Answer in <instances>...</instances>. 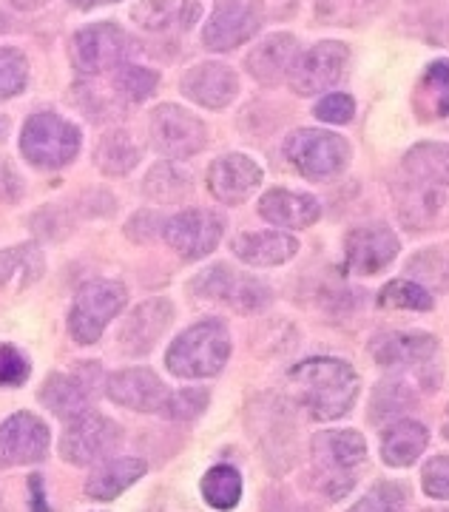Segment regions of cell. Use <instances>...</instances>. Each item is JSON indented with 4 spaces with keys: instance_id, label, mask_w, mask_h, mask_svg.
<instances>
[{
    "instance_id": "cell-1",
    "label": "cell",
    "mask_w": 449,
    "mask_h": 512,
    "mask_svg": "<svg viewBox=\"0 0 449 512\" xmlns=\"http://www.w3.org/2000/svg\"><path fill=\"white\" fill-rule=\"evenodd\" d=\"M290 387L302 407L319 421L342 419L359 399V376L342 359H307L290 370Z\"/></svg>"
},
{
    "instance_id": "cell-2",
    "label": "cell",
    "mask_w": 449,
    "mask_h": 512,
    "mask_svg": "<svg viewBox=\"0 0 449 512\" xmlns=\"http://www.w3.org/2000/svg\"><path fill=\"white\" fill-rule=\"evenodd\" d=\"M231 336L216 319H205L180 333L165 353V367L180 379H208L228 365Z\"/></svg>"
},
{
    "instance_id": "cell-3",
    "label": "cell",
    "mask_w": 449,
    "mask_h": 512,
    "mask_svg": "<svg viewBox=\"0 0 449 512\" xmlns=\"http://www.w3.org/2000/svg\"><path fill=\"white\" fill-rule=\"evenodd\" d=\"M316 484L327 498H342L353 490L359 470L367 458V441L356 430H324L313 439Z\"/></svg>"
},
{
    "instance_id": "cell-4",
    "label": "cell",
    "mask_w": 449,
    "mask_h": 512,
    "mask_svg": "<svg viewBox=\"0 0 449 512\" xmlns=\"http://www.w3.org/2000/svg\"><path fill=\"white\" fill-rule=\"evenodd\" d=\"M20 151L35 168H63L80 151V128L54 111H37L26 120L20 134Z\"/></svg>"
},
{
    "instance_id": "cell-5",
    "label": "cell",
    "mask_w": 449,
    "mask_h": 512,
    "mask_svg": "<svg viewBox=\"0 0 449 512\" xmlns=\"http://www.w3.org/2000/svg\"><path fill=\"white\" fill-rule=\"evenodd\" d=\"M285 157L302 177L327 180L347 168L350 146L342 134L322 128H299L285 140Z\"/></svg>"
},
{
    "instance_id": "cell-6",
    "label": "cell",
    "mask_w": 449,
    "mask_h": 512,
    "mask_svg": "<svg viewBox=\"0 0 449 512\" xmlns=\"http://www.w3.org/2000/svg\"><path fill=\"white\" fill-rule=\"evenodd\" d=\"M126 299V288L114 279H94L89 285H83L69 311V330H72L74 342L80 345L100 342L108 322L126 308Z\"/></svg>"
},
{
    "instance_id": "cell-7",
    "label": "cell",
    "mask_w": 449,
    "mask_h": 512,
    "mask_svg": "<svg viewBox=\"0 0 449 512\" xmlns=\"http://www.w3.org/2000/svg\"><path fill=\"white\" fill-rule=\"evenodd\" d=\"M131 49H134L131 37L120 26L103 20L80 29L72 37L69 57L80 74H103L108 69H120L131 55Z\"/></svg>"
},
{
    "instance_id": "cell-8",
    "label": "cell",
    "mask_w": 449,
    "mask_h": 512,
    "mask_svg": "<svg viewBox=\"0 0 449 512\" xmlns=\"http://www.w3.org/2000/svg\"><path fill=\"white\" fill-rule=\"evenodd\" d=\"M199 299L219 302L236 313H259L270 305V288L253 276H242L228 265H214L191 282Z\"/></svg>"
},
{
    "instance_id": "cell-9",
    "label": "cell",
    "mask_w": 449,
    "mask_h": 512,
    "mask_svg": "<svg viewBox=\"0 0 449 512\" xmlns=\"http://www.w3.org/2000/svg\"><path fill=\"white\" fill-rule=\"evenodd\" d=\"M123 441V430L117 421H111L103 413L86 410L83 416L69 421L63 439H60V456L69 464L77 467H89L103 461L108 453H114V447Z\"/></svg>"
},
{
    "instance_id": "cell-10",
    "label": "cell",
    "mask_w": 449,
    "mask_h": 512,
    "mask_svg": "<svg viewBox=\"0 0 449 512\" xmlns=\"http://www.w3.org/2000/svg\"><path fill=\"white\" fill-rule=\"evenodd\" d=\"M151 143L160 151L162 157L171 160H185L199 154L208 143V128L199 120L197 114H191L182 106L165 103L151 114Z\"/></svg>"
},
{
    "instance_id": "cell-11",
    "label": "cell",
    "mask_w": 449,
    "mask_h": 512,
    "mask_svg": "<svg viewBox=\"0 0 449 512\" xmlns=\"http://www.w3.org/2000/svg\"><path fill=\"white\" fill-rule=\"evenodd\" d=\"M350 66V49L336 40H324L316 43L313 49H307L305 55H299L293 72H290V89L302 97L330 92L333 86H339Z\"/></svg>"
},
{
    "instance_id": "cell-12",
    "label": "cell",
    "mask_w": 449,
    "mask_h": 512,
    "mask_svg": "<svg viewBox=\"0 0 449 512\" xmlns=\"http://www.w3.org/2000/svg\"><path fill=\"white\" fill-rule=\"evenodd\" d=\"M262 26V9L256 0H219L214 15L202 29V43L211 52H231L248 43Z\"/></svg>"
},
{
    "instance_id": "cell-13",
    "label": "cell",
    "mask_w": 449,
    "mask_h": 512,
    "mask_svg": "<svg viewBox=\"0 0 449 512\" xmlns=\"http://www.w3.org/2000/svg\"><path fill=\"white\" fill-rule=\"evenodd\" d=\"M222 231H225L222 220L205 208L180 211L177 217L162 225V237L182 259H205L211 251H216Z\"/></svg>"
},
{
    "instance_id": "cell-14",
    "label": "cell",
    "mask_w": 449,
    "mask_h": 512,
    "mask_svg": "<svg viewBox=\"0 0 449 512\" xmlns=\"http://www.w3.org/2000/svg\"><path fill=\"white\" fill-rule=\"evenodd\" d=\"M49 427L35 413H15L0 424V467L37 464L49 453Z\"/></svg>"
},
{
    "instance_id": "cell-15",
    "label": "cell",
    "mask_w": 449,
    "mask_h": 512,
    "mask_svg": "<svg viewBox=\"0 0 449 512\" xmlns=\"http://www.w3.org/2000/svg\"><path fill=\"white\" fill-rule=\"evenodd\" d=\"M401 251L398 237L387 225H361L344 239L347 268L359 276H373L384 271Z\"/></svg>"
},
{
    "instance_id": "cell-16",
    "label": "cell",
    "mask_w": 449,
    "mask_h": 512,
    "mask_svg": "<svg viewBox=\"0 0 449 512\" xmlns=\"http://www.w3.org/2000/svg\"><path fill=\"white\" fill-rule=\"evenodd\" d=\"M180 89L202 109H225L239 94V77L225 63H197L185 72Z\"/></svg>"
},
{
    "instance_id": "cell-17",
    "label": "cell",
    "mask_w": 449,
    "mask_h": 512,
    "mask_svg": "<svg viewBox=\"0 0 449 512\" xmlns=\"http://www.w3.org/2000/svg\"><path fill=\"white\" fill-rule=\"evenodd\" d=\"M262 185V168L248 154H225L208 168V191L225 205H239Z\"/></svg>"
},
{
    "instance_id": "cell-18",
    "label": "cell",
    "mask_w": 449,
    "mask_h": 512,
    "mask_svg": "<svg viewBox=\"0 0 449 512\" xmlns=\"http://www.w3.org/2000/svg\"><path fill=\"white\" fill-rule=\"evenodd\" d=\"M168 393L160 376L145 367H131L108 379V399L137 413H160Z\"/></svg>"
},
{
    "instance_id": "cell-19",
    "label": "cell",
    "mask_w": 449,
    "mask_h": 512,
    "mask_svg": "<svg viewBox=\"0 0 449 512\" xmlns=\"http://www.w3.org/2000/svg\"><path fill=\"white\" fill-rule=\"evenodd\" d=\"M174 319V308L168 299H148L137 305L131 316L120 328V348L128 356H145L148 350L157 345L162 333L168 330Z\"/></svg>"
},
{
    "instance_id": "cell-20",
    "label": "cell",
    "mask_w": 449,
    "mask_h": 512,
    "mask_svg": "<svg viewBox=\"0 0 449 512\" xmlns=\"http://www.w3.org/2000/svg\"><path fill=\"white\" fill-rule=\"evenodd\" d=\"M296 60H299V40L288 32H276V35L265 37L259 46H253L245 66L259 83L276 86L285 77H290Z\"/></svg>"
},
{
    "instance_id": "cell-21",
    "label": "cell",
    "mask_w": 449,
    "mask_h": 512,
    "mask_svg": "<svg viewBox=\"0 0 449 512\" xmlns=\"http://www.w3.org/2000/svg\"><path fill=\"white\" fill-rule=\"evenodd\" d=\"M202 15V3L199 0H140L131 9L134 23L145 32H188Z\"/></svg>"
},
{
    "instance_id": "cell-22",
    "label": "cell",
    "mask_w": 449,
    "mask_h": 512,
    "mask_svg": "<svg viewBox=\"0 0 449 512\" xmlns=\"http://www.w3.org/2000/svg\"><path fill=\"white\" fill-rule=\"evenodd\" d=\"M438 342L430 333H381L373 339L370 353L381 367H415L430 362Z\"/></svg>"
},
{
    "instance_id": "cell-23",
    "label": "cell",
    "mask_w": 449,
    "mask_h": 512,
    "mask_svg": "<svg viewBox=\"0 0 449 512\" xmlns=\"http://www.w3.org/2000/svg\"><path fill=\"white\" fill-rule=\"evenodd\" d=\"M319 214H322L319 200L299 191L273 188L259 200V217L276 228H307L319 220Z\"/></svg>"
},
{
    "instance_id": "cell-24",
    "label": "cell",
    "mask_w": 449,
    "mask_h": 512,
    "mask_svg": "<svg viewBox=\"0 0 449 512\" xmlns=\"http://www.w3.org/2000/svg\"><path fill=\"white\" fill-rule=\"evenodd\" d=\"M447 194L444 188L438 185L424 183V180H410V183H401L396 188V211L398 217L404 220V225L410 228H427L432 222L438 220L447 208Z\"/></svg>"
},
{
    "instance_id": "cell-25",
    "label": "cell",
    "mask_w": 449,
    "mask_h": 512,
    "mask_svg": "<svg viewBox=\"0 0 449 512\" xmlns=\"http://www.w3.org/2000/svg\"><path fill=\"white\" fill-rule=\"evenodd\" d=\"M231 248L236 259H242L245 265L270 268V265H285L288 259H293L299 251V242L282 231H248V234H239Z\"/></svg>"
},
{
    "instance_id": "cell-26",
    "label": "cell",
    "mask_w": 449,
    "mask_h": 512,
    "mask_svg": "<svg viewBox=\"0 0 449 512\" xmlns=\"http://www.w3.org/2000/svg\"><path fill=\"white\" fill-rule=\"evenodd\" d=\"M148 464L143 458H114L106 461L100 470H94L86 481V495L94 501H114L123 495L128 487H134L145 476Z\"/></svg>"
},
{
    "instance_id": "cell-27",
    "label": "cell",
    "mask_w": 449,
    "mask_h": 512,
    "mask_svg": "<svg viewBox=\"0 0 449 512\" xmlns=\"http://www.w3.org/2000/svg\"><path fill=\"white\" fill-rule=\"evenodd\" d=\"M430 433L418 421H398L381 439V456L390 467H410L427 450Z\"/></svg>"
},
{
    "instance_id": "cell-28",
    "label": "cell",
    "mask_w": 449,
    "mask_h": 512,
    "mask_svg": "<svg viewBox=\"0 0 449 512\" xmlns=\"http://www.w3.org/2000/svg\"><path fill=\"white\" fill-rule=\"evenodd\" d=\"M89 399V387L77 376H63V373L49 376V382L40 390V402L46 404L57 419L66 421L83 416L89 410Z\"/></svg>"
},
{
    "instance_id": "cell-29",
    "label": "cell",
    "mask_w": 449,
    "mask_h": 512,
    "mask_svg": "<svg viewBox=\"0 0 449 512\" xmlns=\"http://www.w3.org/2000/svg\"><path fill=\"white\" fill-rule=\"evenodd\" d=\"M415 111L421 120H441L449 114V60L430 63L415 92Z\"/></svg>"
},
{
    "instance_id": "cell-30",
    "label": "cell",
    "mask_w": 449,
    "mask_h": 512,
    "mask_svg": "<svg viewBox=\"0 0 449 512\" xmlns=\"http://www.w3.org/2000/svg\"><path fill=\"white\" fill-rule=\"evenodd\" d=\"M140 160H143V148L123 128L108 131L94 151V163L108 177H123L128 171H134Z\"/></svg>"
},
{
    "instance_id": "cell-31",
    "label": "cell",
    "mask_w": 449,
    "mask_h": 512,
    "mask_svg": "<svg viewBox=\"0 0 449 512\" xmlns=\"http://www.w3.org/2000/svg\"><path fill=\"white\" fill-rule=\"evenodd\" d=\"M404 168L415 180L449 188V146L444 143H418L407 151Z\"/></svg>"
},
{
    "instance_id": "cell-32",
    "label": "cell",
    "mask_w": 449,
    "mask_h": 512,
    "mask_svg": "<svg viewBox=\"0 0 449 512\" xmlns=\"http://www.w3.org/2000/svg\"><path fill=\"white\" fill-rule=\"evenodd\" d=\"M43 274V254L37 245H15L0 251V291L12 282L18 288H29Z\"/></svg>"
},
{
    "instance_id": "cell-33",
    "label": "cell",
    "mask_w": 449,
    "mask_h": 512,
    "mask_svg": "<svg viewBox=\"0 0 449 512\" xmlns=\"http://www.w3.org/2000/svg\"><path fill=\"white\" fill-rule=\"evenodd\" d=\"M390 0H316V18L327 26H361L387 9Z\"/></svg>"
},
{
    "instance_id": "cell-34",
    "label": "cell",
    "mask_w": 449,
    "mask_h": 512,
    "mask_svg": "<svg viewBox=\"0 0 449 512\" xmlns=\"http://www.w3.org/2000/svg\"><path fill=\"white\" fill-rule=\"evenodd\" d=\"M202 498L214 510H234L242 498V476L228 464H216L202 478Z\"/></svg>"
},
{
    "instance_id": "cell-35",
    "label": "cell",
    "mask_w": 449,
    "mask_h": 512,
    "mask_svg": "<svg viewBox=\"0 0 449 512\" xmlns=\"http://www.w3.org/2000/svg\"><path fill=\"white\" fill-rule=\"evenodd\" d=\"M143 191L148 200L154 202H180L191 194V177L171 163L154 165L145 177Z\"/></svg>"
},
{
    "instance_id": "cell-36",
    "label": "cell",
    "mask_w": 449,
    "mask_h": 512,
    "mask_svg": "<svg viewBox=\"0 0 449 512\" xmlns=\"http://www.w3.org/2000/svg\"><path fill=\"white\" fill-rule=\"evenodd\" d=\"M378 305L390 311H430L432 296L424 285L410 279H393L378 293Z\"/></svg>"
},
{
    "instance_id": "cell-37",
    "label": "cell",
    "mask_w": 449,
    "mask_h": 512,
    "mask_svg": "<svg viewBox=\"0 0 449 512\" xmlns=\"http://www.w3.org/2000/svg\"><path fill=\"white\" fill-rule=\"evenodd\" d=\"M29 83V63L18 49L0 46V100L18 97Z\"/></svg>"
},
{
    "instance_id": "cell-38",
    "label": "cell",
    "mask_w": 449,
    "mask_h": 512,
    "mask_svg": "<svg viewBox=\"0 0 449 512\" xmlns=\"http://www.w3.org/2000/svg\"><path fill=\"white\" fill-rule=\"evenodd\" d=\"M157 86H160V74L151 72V69H145V66H120V72H117V89L123 97H128L131 103H143L148 100L151 94L157 92Z\"/></svg>"
},
{
    "instance_id": "cell-39",
    "label": "cell",
    "mask_w": 449,
    "mask_h": 512,
    "mask_svg": "<svg viewBox=\"0 0 449 512\" xmlns=\"http://www.w3.org/2000/svg\"><path fill=\"white\" fill-rule=\"evenodd\" d=\"M208 390H202V387H185V390H177V393H168V399L162 404V416L165 419H174V421H188V419H197L199 413L208 407Z\"/></svg>"
},
{
    "instance_id": "cell-40",
    "label": "cell",
    "mask_w": 449,
    "mask_h": 512,
    "mask_svg": "<svg viewBox=\"0 0 449 512\" xmlns=\"http://www.w3.org/2000/svg\"><path fill=\"white\" fill-rule=\"evenodd\" d=\"M404 507H407L404 490H398L396 484H378L376 490H370L361 501H356L350 512H404Z\"/></svg>"
},
{
    "instance_id": "cell-41",
    "label": "cell",
    "mask_w": 449,
    "mask_h": 512,
    "mask_svg": "<svg viewBox=\"0 0 449 512\" xmlns=\"http://www.w3.org/2000/svg\"><path fill=\"white\" fill-rule=\"evenodd\" d=\"M29 359L18 348L0 342V387H18L29 379Z\"/></svg>"
},
{
    "instance_id": "cell-42",
    "label": "cell",
    "mask_w": 449,
    "mask_h": 512,
    "mask_svg": "<svg viewBox=\"0 0 449 512\" xmlns=\"http://www.w3.org/2000/svg\"><path fill=\"white\" fill-rule=\"evenodd\" d=\"M313 114H316L322 123H330V126H344V123H350V120H353V114H356V103H353V97H350V94H327V97H322V100L316 103Z\"/></svg>"
},
{
    "instance_id": "cell-43",
    "label": "cell",
    "mask_w": 449,
    "mask_h": 512,
    "mask_svg": "<svg viewBox=\"0 0 449 512\" xmlns=\"http://www.w3.org/2000/svg\"><path fill=\"white\" fill-rule=\"evenodd\" d=\"M421 484L430 498H449V456H435L421 470Z\"/></svg>"
},
{
    "instance_id": "cell-44",
    "label": "cell",
    "mask_w": 449,
    "mask_h": 512,
    "mask_svg": "<svg viewBox=\"0 0 449 512\" xmlns=\"http://www.w3.org/2000/svg\"><path fill=\"white\" fill-rule=\"evenodd\" d=\"M145 512H194L188 504H185V498H177V495H157L151 504H148V510Z\"/></svg>"
},
{
    "instance_id": "cell-45",
    "label": "cell",
    "mask_w": 449,
    "mask_h": 512,
    "mask_svg": "<svg viewBox=\"0 0 449 512\" xmlns=\"http://www.w3.org/2000/svg\"><path fill=\"white\" fill-rule=\"evenodd\" d=\"M29 493H32V512H49V504H46V490H43V481H40V476L29 478Z\"/></svg>"
},
{
    "instance_id": "cell-46",
    "label": "cell",
    "mask_w": 449,
    "mask_h": 512,
    "mask_svg": "<svg viewBox=\"0 0 449 512\" xmlns=\"http://www.w3.org/2000/svg\"><path fill=\"white\" fill-rule=\"evenodd\" d=\"M108 3H117V0H69V6L74 9H97V6H108Z\"/></svg>"
},
{
    "instance_id": "cell-47",
    "label": "cell",
    "mask_w": 449,
    "mask_h": 512,
    "mask_svg": "<svg viewBox=\"0 0 449 512\" xmlns=\"http://www.w3.org/2000/svg\"><path fill=\"white\" fill-rule=\"evenodd\" d=\"M49 0H12V6L20 9V12H35L40 6H46Z\"/></svg>"
},
{
    "instance_id": "cell-48",
    "label": "cell",
    "mask_w": 449,
    "mask_h": 512,
    "mask_svg": "<svg viewBox=\"0 0 449 512\" xmlns=\"http://www.w3.org/2000/svg\"><path fill=\"white\" fill-rule=\"evenodd\" d=\"M441 430H444V439H449V407H447V416H444V424H441Z\"/></svg>"
},
{
    "instance_id": "cell-49",
    "label": "cell",
    "mask_w": 449,
    "mask_h": 512,
    "mask_svg": "<svg viewBox=\"0 0 449 512\" xmlns=\"http://www.w3.org/2000/svg\"><path fill=\"white\" fill-rule=\"evenodd\" d=\"M6 128H9V123H6V120L0 117V143H3V137H6Z\"/></svg>"
},
{
    "instance_id": "cell-50",
    "label": "cell",
    "mask_w": 449,
    "mask_h": 512,
    "mask_svg": "<svg viewBox=\"0 0 449 512\" xmlns=\"http://www.w3.org/2000/svg\"><path fill=\"white\" fill-rule=\"evenodd\" d=\"M427 512H449V510H427Z\"/></svg>"
}]
</instances>
